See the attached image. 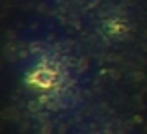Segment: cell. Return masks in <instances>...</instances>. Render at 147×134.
Segmentation results:
<instances>
[{
  "label": "cell",
  "instance_id": "1",
  "mask_svg": "<svg viewBox=\"0 0 147 134\" xmlns=\"http://www.w3.org/2000/svg\"><path fill=\"white\" fill-rule=\"evenodd\" d=\"M145 131H147V129H145Z\"/></svg>",
  "mask_w": 147,
  "mask_h": 134
}]
</instances>
